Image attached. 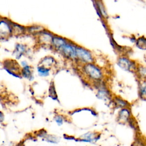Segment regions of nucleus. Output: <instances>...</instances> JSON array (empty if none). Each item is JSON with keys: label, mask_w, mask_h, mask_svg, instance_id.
<instances>
[{"label": "nucleus", "mask_w": 146, "mask_h": 146, "mask_svg": "<svg viewBox=\"0 0 146 146\" xmlns=\"http://www.w3.org/2000/svg\"><path fill=\"white\" fill-rule=\"evenodd\" d=\"M85 72L91 78L98 80L102 77L100 70L91 63H87L84 67Z\"/></svg>", "instance_id": "nucleus-1"}, {"label": "nucleus", "mask_w": 146, "mask_h": 146, "mask_svg": "<svg viewBox=\"0 0 146 146\" xmlns=\"http://www.w3.org/2000/svg\"><path fill=\"white\" fill-rule=\"evenodd\" d=\"M76 57L87 63H90L92 61V58L90 52L80 47H76Z\"/></svg>", "instance_id": "nucleus-2"}, {"label": "nucleus", "mask_w": 146, "mask_h": 146, "mask_svg": "<svg viewBox=\"0 0 146 146\" xmlns=\"http://www.w3.org/2000/svg\"><path fill=\"white\" fill-rule=\"evenodd\" d=\"M76 47L66 43L63 47L60 48V50L62 51L64 54L67 56L75 58L76 57Z\"/></svg>", "instance_id": "nucleus-3"}, {"label": "nucleus", "mask_w": 146, "mask_h": 146, "mask_svg": "<svg viewBox=\"0 0 146 146\" xmlns=\"http://www.w3.org/2000/svg\"><path fill=\"white\" fill-rule=\"evenodd\" d=\"M118 65L123 69L128 70L131 67L130 62L125 58H120L118 60Z\"/></svg>", "instance_id": "nucleus-4"}, {"label": "nucleus", "mask_w": 146, "mask_h": 146, "mask_svg": "<svg viewBox=\"0 0 146 146\" xmlns=\"http://www.w3.org/2000/svg\"><path fill=\"white\" fill-rule=\"evenodd\" d=\"M11 28L9 24H7L6 22L1 21V34L2 35L4 33V35H6L11 33Z\"/></svg>", "instance_id": "nucleus-5"}, {"label": "nucleus", "mask_w": 146, "mask_h": 146, "mask_svg": "<svg viewBox=\"0 0 146 146\" xmlns=\"http://www.w3.org/2000/svg\"><path fill=\"white\" fill-rule=\"evenodd\" d=\"M129 116V112L127 109H123L119 114V119L121 121H126Z\"/></svg>", "instance_id": "nucleus-6"}, {"label": "nucleus", "mask_w": 146, "mask_h": 146, "mask_svg": "<svg viewBox=\"0 0 146 146\" xmlns=\"http://www.w3.org/2000/svg\"><path fill=\"white\" fill-rule=\"evenodd\" d=\"M44 139H45V140L51 143H58L59 141L58 138L56 136L50 135H47V136L44 137Z\"/></svg>", "instance_id": "nucleus-7"}, {"label": "nucleus", "mask_w": 146, "mask_h": 146, "mask_svg": "<svg viewBox=\"0 0 146 146\" xmlns=\"http://www.w3.org/2000/svg\"><path fill=\"white\" fill-rule=\"evenodd\" d=\"M38 70L39 74L40 75H42V76H47V75H48L49 70H48L47 68H45V67H43V66L38 67Z\"/></svg>", "instance_id": "nucleus-8"}, {"label": "nucleus", "mask_w": 146, "mask_h": 146, "mask_svg": "<svg viewBox=\"0 0 146 146\" xmlns=\"http://www.w3.org/2000/svg\"><path fill=\"white\" fill-rule=\"evenodd\" d=\"M137 46L140 48L146 49V39L143 38H140L137 41Z\"/></svg>", "instance_id": "nucleus-9"}, {"label": "nucleus", "mask_w": 146, "mask_h": 146, "mask_svg": "<svg viewBox=\"0 0 146 146\" xmlns=\"http://www.w3.org/2000/svg\"><path fill=\"white\" fill-rule=\"evenodd\" d=\"M22 75L26 78H28L31 75V72L28 66H26L23 68Z\"/></svg>", "instance_id": "nucleus-10"}, {"label": "nucleus", "mask_w": 146, "mask_h": 146, "mask_svg": "<svg viewBox=\"0 0 146 146\" xmlns=\"http://www.w3.org/2000/svg\"><path fill=\"white\" fill-rule=\"evenodd\" d=\"M55 121L58 123V125H60L63 123V119L60 116H57L55 117Z\"/></svg>", "instance_id": "nucleus-11"}, {"label": "nucleus", "mask_w": 146, "mask_h": 146, "mask_svg": "<svg viewBox=\"0 0 146 146\" xmlns=\"http://www.w3.org/2000/svg\"><path fill=\"white\" fill-rule=\"evenodd\" d=\"M116 104L118 106L119 105L120 107H123L125 106V103L123 100H119V99L116 100Z\"/></svg>", "instance_id": "nucleus-12"}, {"label": "nucleus", "mask_w": 146, "mask_h": 146, "mask_svg": "<svg viewBox=\"0 0 146 146\" xmlns=\"http://www.w3.org/2000/svg\"><path fill=\"white\" fill-rule=\"evenodd\" d=\"M63 136L67 140H73L74 139V137L72 136H66V135H63Z\"/></svg>", "instance_id": "nucleus-13"}]
</instances>
